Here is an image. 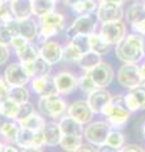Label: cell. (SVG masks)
I'll list each match as a JSON object with an SVG mask.
<instances>
[{
    "label": "cell",
    "mask_w": 145,
    "mask_h": 152,
    "mask_svg": "<svg viewBox=\"0 0 145 152\" xmlns=\"http://www.w3.org/2000/svg\"><path fill=\"white\" fill-rule=\"evenodd\" d=\"M115 55L124 64H139L145 56V41L144 37L138 33L126 36L116 46Z\"/></svg>",
    "instance_id": "obj_1"
},
{
    "label": "cell",
    "mask_w": 145,
    "mask_h": 152,
    "mask_svg": "<svg viewBox=\"0 0 145 152\" xmlns=\"http://www.w3.org/2000/svg\"><path fill=\"white\" fill-rule=\"evenodd\" d=\"M38 109L42 115L49 117L52 119H59L62 115L67 113L68 104L59 94L39 96L38 99Z\"/></svg>",
    "instance_id": "obj_2"
},
{
    "label": "cell",
    "mask_w": 145,
    "mask_h": 152,
    "mask_svg": "<svg viewBox=\"0 0 145 152\" xmlns=\"http://www.w3.org/2000/svg\"><path fill=\"white\" fill-rule=\"evenodd\" d=\"M111 129L112 127L107 121L90 122L83 131V138L95 147H101L106 145V138Z\"/></svg>",
    "instance_id": "obj_3"
},
{
    "label": "cell",
    "mask_w": 145,
    "mask_h": 152,
    "mask_svg": "<svg viewBox=\"0 0 145 152\" xmlns=\"http://www.w3.org/2000/svg\"><path fill=\"white\" fill-rule=\"evenodd\" d=\"M101 114L106 117V121L110 123L112 128L120 129L128 123L131 113L124 107V104H116L111 102L106 107H104V109L101 110Z\"/></svg>",
    "instance_id": "obj_4"
},
{
    "label": "cell",
    "mask_w": 145,
    "mask_h": 152,
    "mask_svg": "<svg viewBox=\"0 0 145 152\" xmlns=\"http://www.w3.org/2000/svg\"><path fill=\"white\" fill-rule=\"evenodd\" d=\"M118 83L124 89L133 90L139 85H141L143 76L140 74V69L136 64H124L116 75Z\"/></svg>",
    "instance_id": "obj_5"
},
{
    "label": "cell",
    "mask_w": 145,
    "mask_h": 152,
    "mask_svg": "<svg viewBox=\"0 0 145 152\" xmlns=\"http://www.w3.org/2000/svg\"><path fill=\"white\" fill-rule=\"evenodd\" d=\"M5 24L9 27V29L12 31L13 36H22L29 42L35 39V37L38 36V28H37V24L30 18L13 19V20L5 23Z\"/></svg>",
    "instance_id": "obj_6"
},
{
    "label": "cell",
    "mask_w": 145,
    "mask_h": 152,
    "mask_svg": "<svg viewBox=\"0 0 145 152\" xmlns=\"http://www.w3.org/2000/svg\"><path fill=\"white\" fill-rule=\"evenodd\" d=\"M4 79L9 86H25L32 80L22 62H14L9 65L4 71Z\"/></svg>",
    "instance_id": "obj_7"
},
{
    "label": "cell",
    "mask_w": 145,
    "mask_h": 152,
    "mask_svg": "<svg viewBox=\"0 0 145 152\" xmlns=\"http://www.w3.org/2000/svg\"><path fill=\"white\" fill-rule=\"evenodd\" d=\"M100 36L110 46H118L126 37V27L121 20L102 23V27L100 29Z\"/></svg>",
    "instance_id": "obj_8"
},
{
    "label": "cell",
    "mask_w": 145,
    "mask_h": 152,
    "mask_svg": "<svg viewBox=\"0 0 145 152\" xmlns=\"http://www.w3.org/2000/svg\"><path fill=\"white\" fill-rule=\"evenodd\" d=\"M96 31V20L90 14H82L76 20L72 23V26L67 29V37L71 39L77 34H87L90 36Z\"/></svg>",
    "instance_id": "obj_9"
},
{
    "label": "cell",
    "mask_w": 145,
    "mask_h": 152,
    "mask_svg": "<svg viewBox=\"0 0 145 152\" xmlns=\"http://www.w3.org/2000/svg\"><path fill=\"white\" fill-rule=\"evenodd\" d=\"M54 84L59 95H69L78 88V77L69 71H59L54 76Z\"/></svg>",
    "instance_id": "obj_10"
},
{
    "label": "cell",
    "mask_w": 145,
    "mask_h": 152,
    "mask_svg": "<svg viewBox=\"0 0 145 152\" xmlns=\"http://www.w3.org/2000/svg\"><path fill=\"white\" fill-rule=\"evenodd\" d=\"M67 114L83 126H87L90 122H92L93 115H95L91 107L88 105L87 100H76L71 103L68 105Z\"/></svg>",
    "instance_id": "obj_11"
},
{
    "label": "cell",
    "mask_w": 145,
    "mask_h": 152,
    "mask_svg": "<svg viewBox=\"0 0 145 152\" xmlns=\"http://www.w3.org/2000/svg\"><path fill=\"white\" fill-rule=\"evenodd\" d=\"M88 75L91 76L93 83L97 88H107L114 81L115 72L114 69L107 62H100L96 67H93L91 71H88Z\"/></svg>",
    "instance_id": "obj_12"
},
{
    "label": "cell",
    "mask_w": 145,
    "mask_h": 152,
    "mask_svg": "<svg viewBox=\"0 0 145 152\" xmlns=\"http://www.w3.org/2000/svg\"><path fill=\"white\" fill-rule=\"evenodd\" d=\"M124 17V10L121 5L111 1L102 0L99 9H97V19L101 23H110V22H119Z\"/></svg>",
    "instance_id": "obj_13"
},
{
    "label": "cell",
    "mask_w": 145,
    "mask_h": 152,
    "mask_svg": "<svg viewBox=\"0 0 145 152\" xmlns=\"http://www.w3.org/2000/svg\"><path fill=\"white\" fill-rule=\"evenodd\" d=\"M87 103L95 114H101V110L112 102V94L106 88H97L87 95Z\"/></svg>",
    "instance_id": "obj_14"
},
{
    "label": "cell",
    "mask_w": 145,
    "mask_h": 152,
    "mask_svg": "<svg viewBox=\"0 0 145 152\" xmlns=\"http://www.w3.org/2000/svg\"><path fill=\"white\" fill-rule=\"evenodd\" d=\"M30 88L39 96H47V95H54L58 94L57 88L54 84L53 76H37V77H32L30 80Z\"/></svg>",
    "instance_id": "obj_15"
},
{
    "label": "cell",
    "mask_w": 145,
    "mask_h": 152,
    "mask_svg": "<svg viewBox=\"0 0 145 152\" xmlns=\"http://www.w3.org/2000/svg\"><path fill=\"white\" fill-rule=\"evenodd\" d=\"M39 55L50 65H56L62 61L63 57V47L58 42L54 41H44L39 50Z\"/></svg>",
    "instance_id": "obj_16"
},
{
    "label": "cell",
    "mask_w": 145,
    "mask_h": 152,
    "mask_svg": "<svg viewBox=\"0 0 145 152\" xmlns=\"http://www.w3.org/2000/svg\"><path fill=\"white\" fill-rule=\"evenodd\" d=\"M58 124L61 127V131H62L63 134L67 136H83V124H81L79 122H77L76 119H73L71 115L68 114H64L59 118Z\"/></svg>",
    "instance_id": "obj_17"
},
{
    "label": "cell",
    "mask_w": 145,
    "mask_h": 152,
    "mask_svg": "<svg viewBox=\"0 0 145 152\" xmlns=\"http://www.w3.org/2000/svg\"><path fill=\"white\" fill-rule=\"evenodd\" d=\"M42 131H43V134H44L45 146L53 147V146H57L61 143L63 133L61 131L58 122H47Z\"/></svg>",
    "instance_id": "obj_18"
},
{
    "label": "cell",
    "mask_w": 145,
    "mask_h": 152,
    "mask_svg": "<svg viewBox=\"0 0 145 152\" xmlns=\"http://www.w3.org/2000/svg\"><path fill=\"white\" fill-rule=\"evenodd\" d=\"M23 65H24L27 72L29 74L30 77L48 76V75H50V71H52V65L49 62H47L44 58H42L40 56L35 61H33V62H27Z\"/></svg>",
    "instance_id": "obj_19"
},
{
    "label": "cell",
    "mask_w": 145,
    "mask_h": 152,
    "mask_svg": "<svg viewBox=\"0 0 145 152\" xmlns=\"http://www.w3.org/2000/svg\"><path fill=\"white\" fill-rule=\"evenodd\" d=\"M10 8L15 19H27L33 14L32 0H10Z\"/></svg>",
    "instance_id": "obj_20"
},
{
    "label": "cell",
    "mask_w": 145,
    "mask_h": 152,
    "mask_svg": "<svg viewBox=\"0 0 145 152\" xmlns=\"http://www.w3.org/2000/svg\"><path fill=\"white\" fill-rule=\"evenodd\" d=\"M15 53L18 56V58L22 64H27V62H33L35 61L39 55V50L32 43V42H27L25 45H23L22 47L15 50Z\"/></svg>",
    "instance_id": "obj_21"
},
{
    "label": "cell",
    "mask_w": 145,
    "mask_h": 152,
    "mask_svg": "<svg viewBox=\"0 0 145 152\" xmlns=\"http://www.w3.org/2000/svg\"><path fill=\"white\" fill-rule=\"evenodd\" d=\"M18 123H19V126L23 128H28V129H30V131L37 132V131L43 129L47 122L44 119V115L34 112V113H32L29 117H27L25 119H23Z\"/></svg>",
    "instance_id": "obj_22"
},
{
    "label": "cell",
    "mask_w": 145,
    "mask_h": 152,
    "mask_svg": "<svg viewBox=\"0 0 145 152\" xmlns=\"http://www.w3.org/2000/svg\"><path fill=\"white\" fill-rule=\"evenodd\" d=\"M100 62H102L101 55L96 53V52H93V51H88L87 53L81 56V58L77 61V65L79 66V69L83 70L85 72H88V71H91L93 67H96Z\"/></svg>",
    "instance_id": "obj_23"
},
{
    "label": "cell",
    "mask_w": 145,
    "mask_h": 152,
    "mask_svg": "<svg viewBox=\"0 0 145 152\" xmlns=\"http://www.w3.org/2000/svg\"><path fill=\"white\" fill-rule=\"evenodd\" d=\"M57 0H32L33 14L37 17H44L47 14L54 12V4Z\"/></svg>",
    "instance_id": "obj_24"
},
{
    "label": "cell",
    "mask_w": 145,
    "mask_h": 152,
    "mask_svg": "<svg viewBox=\"0 0 145 152\" xmlns=\"http://www.w3.org/2000/svg\"><path fill=\"white\" fill-rule=\"evenodd\" d=\"M90 46H91V51L96 52V53L101 56L107 55L111 50V46L106 41H104V38L100 36V33L96 32L90 34Z\"/></svg>",
    "instance_id": "obj_25"
},
{
    "label": "cell",
    "mask_w": 145,
    "mask_h": 152,
    "mask_svg": "<svg viewBox=\"0 0 145 152\" xmlns=\"http://www.w3.org/2000/svg\"><path fill=\"white\" fill-rule=\"evenodd\" d=\"M20 126L19 123L14 119H9L5 124L3 126L1 131H0V136H3V138L5 140L6 142H15V138L19 133Z\"/></svg>",
    "instance_id": "obj_26"
},
{
    "label": "cell",
    "mask_w": 145,
    "mask_h": 152,
    "mask_svg": "<svg viewBox=\"0 0 145 152\" xmlns=\"http://www.w3.org/2000/svg\"><path fill=\"white\" fill-rule=\"evenodd\" d=\"M83 145V136H67L63 134L59 146L66 152H74Z\"/></svg>",
    "instance_id": "obj_27"
},
{
    "label": "cell",
    "mask_w": 145,
    "mask_h": 152,
    "mask_svg": "<svg viewBox=\"0 0 145 152\" xmlns=\"http://www.w3.org/2000/svg\"><path fill=\"white\" fill-rule=\"evenodd\" d=\"M8 98L18 104H24L29 102L30 93L25 86H9Z\"/></svg>",
    "instance_id": "obj_28"
},
{
    "label": "cell",
    "mask_w": 145,
    "mask_h": 152,
    "mask_svg": "<svg viewBox=\"0 0 145 152\" xmlns=\"http://www.w3.org/2000/svg\"><path fill=\"white\" fill-rule=\"evenodd\" d=\"M69 45H71L78 53L85 55L88 51H91L90 46V36L87 34H77L73 38L69 39Z\"/></svg>",
    "instance_id": "obj_29"
},
{
    "label": "cell",
    "mask_w": 145,
    "mask_h": 152,
    "mask_svg": "<svg viewBox=\"0 0 145 152\" xmlns=\"http://www.w3.org/2000/svg\"><path fill=\"white\" fill-rule=\"evenodd\" d=\"M63 24H64V17L61 13L52 12L40 18L42 27H54L61 31V29H63Z\"/></svg>",
    "instance_id": "obj_30"
},
{
    "label": "cell",
    "mask_w": 145,
    "mask_h": 152,
    "mask_svg": "<svg viewBox=\"0 0 145 152\" xmlns=\"http://www.w3.org/2000/svg\"><path fill=\"white\" fill-rule=\"evenodd\" d=\"M33 138H34V131H30L28 128H23L20 127L19 133H18L17 138H15V143L18 147L20 148H28V147L33 146Z\"/></svg>",
    "instance_id": "obj_31"
},
{
    "label": "cell",
    "mask_w": 145,
    "mask_h": 152,
    "mask_svg": "<svg viewBox=\"0 0 145 152\" xmlns=\"http://www.w3.org/2000/svg\"><path fill=\"white\" fill-rule=\"evenodd\" d=\"M106 145L109 147H111V148L120 151L125 146L124 133L121 131H119V129L112 128V129L110 131V133H109V136H107V138H106Z\"/></svg>",
    "instance_id": "obj_32"
},
{
    "label": "cell",
    "mask_w": 145,
    "mask_h": 152,
    "mask_svg": "<svg viewBox=\"0 0 145 152\" xmlns=\"http://www.w3.org/2000/svg\"><path fill=\"white\" fill-rule=\"evenodd\" d=\"M19 105L20 104H18L14 100H12V99L6 98L0 102V113H1L3 115H5L6 118H10V119L15 121L18 110H19Z\"/></svg>",
    "instance_id": "obj_33"
},
{
    "label": "cell",
    "mask_w": 145,
    "mask_h": 152,
    "mask_svg": "<svg viewBox=\"0 0 145 152\" xmlns=\"http://www.w3.org/2000/svg\"><path fill=\"white\" fill-rule=\"evenodd\" d=\"M145 18V5L144 4H134L133 7L129 8L126 13V19L130 24H134L139 20Z\"/></svg>",
    "instance_id": "obj_34"
},
{
    "label": "cell",
    "mask_w": 145,
    "mask_h": 152,
    "mask_svg": "<svg viewBox=\"0 0 145 152\" xmlns=\"http://www.w3.org/2000/svg\"><path fill=\"white\" fill-rule=\"evenodd\" d=\"M78 88L83 94H91L93 90L97 89L96 84L93 83V80L91 79V76L88 75V72H85V75H82L81 77H78Z\"/></svg>",
    "instance_id": "obj_35"
},
{
    "label": "cell",
    "mask_w": 145,
    "mask_h": 152,
    "mask_svg": "<svg viewBox=\"0 0 145 152\" xmlns=\"http://www.w3.org/2000/svg\"><path fill=\"white\" fill-rule=\"evenodd\" d=\"M124 107L128 109V110L130 113H135V112H139L140 110V105H139V103L136 100V98L133 95L131 91H129L128 94H125L124 95Z\"/></svg>",
    "instance_id": "obj_36"
},
{
    "label": "cell",
    "mask_w": 145,
    "mask_h": 152,
    "mask_svg": "<svg viewBox=\"0 0 145 152\" xmlns=\"http://www.w3.org/2000/svg\"><path fill=\"white\" fill-rule=\"evenodd\" d=\"M34 105L32 104L30 102H27L24 104H20L19 105V110H18V114L15 117V121L17 122H20L23 119H25L27 117H29L32 113H34Z\"/></svg>",
    "instance_id": "obj_37"
},
{
    "label": "cell",
    "mask_w": 145,
    "mask_h": 152,
    "mask_svg": "<svg viewBox=\"0 0 145 152\" xmlns=\"http://www.w3.org/2000/svg\"><path fill=\"white\" fill-rule=\"evenodd\" d=\"M81 56H82L81 53H78L71 45H68L63 48L62 61H66V62H77V61L81 58Z\"/></svg>",
    "instance_id": "obj_38"
},
{
    "label": "cell",
    "mask_w": 145,
    "mask_h": 152,
    "mask_svg": "<svg viewBox=\"0 0 145 152\" xmlns=\"http://www.w3.org/2000/svg\"><path fill=\"white\" fill-rule=\"evenodd\" d=\"M13 33L9 29V27L5 23L0 24V45H5V46H10L12 39H13Z\"/></svg>",
    "instance_id": "obj_39"
},
{
    "label": "cell",
    "mask_w": 145,
    "mask_h": 152,
    "mask_svg": "<svg viewBox=\"0 0 145 152\" xmlns=\"http://www.w3.org/2000/svg\"><path fill=\"white\" fill-rule=\"evenodd\" d=\"M131 91L133 95L136 98V100L140 105V110H145V86L144 85H139L133 90H129Z\"/></svg>",
    "instance_id": "obj_40"
},
{
    "label": "cell",
    "mask_w": 145,
    "mask_h": 152,
    "mask_svg": "<svg viewBox=\"0 0 145 152\" xmlns=\"http://www.w3.org/2000/svg\"><path fill=\"white\" fill-rule=\"evenodd\" d=\"M13 19L15 18H14L10 5H6V3L0 4V20H1V23H8Z\"/></svg>",
    "instance_id": "obj_41"
},
{
    "label": "cell",
    "mask_w": 145,
    "mask_h": 152,
    "mask_svg": "<svg viewBox=\"0 0 145 152\" xmlns=\"http://www.w3.org/2000/svg\"><path fill=\"white\" fill-rule=\"evenodd\" d=\"M59 32V29H57V28H54V27H42L39 28V31H38V36L42 41H48L49 38H52L53 36H56L57 33Z\"/></svg>",
    "instance_id": "obj_42"
},
{
    "label": "cell",
    "mask_w": 145,
    "mask_h": 152,
    "mask_svg": "<svg viewBox=\"0 0 145 152\" xmlns=\"http://www.w3.org/2000/svg\"><path fill=\"white\" fill-rule=\"evenodd\" d=\"M43 146H45V141H44L43 131H37V132H34L33 146H32V147H38V148H42Z\"/></svg>",
    "instance_id": "obj_43"
},
{
    "label": "cell",
    "mask_w": 145,
    "mask_h": 152,
    "mask_svg": "<svg viewBox=\"0 0 145 152\" xmlns=\"http://www.w3.org/2000/svg\"><path fill=\"white\" fill-rule=\"evenodd\" d=\"M9 57H10V51L9 47L5 45H0V66L5 65L8 62Z\"/></svg>",
    "instance_id": "obj_44"
},
{
    "label": "cell",
    "mask_w": 145,
    "mask_h": 152,
    "mask_svg": "<svg viewBox=\"0 0 145 152\" xmlns=\"http://www.w3.org/2000/svg\"><path fill=\"white\" fill-rule=\"evenodd\" d=\"M8 93H9V85L6 84L4 76H0V102L8 98Z\"/></svg>",
    "instance_id": "obj_45"
},
{
    "label": "cell",
    "mask_w": 145,
    "mask_h": 152,
    "mask_svg": "<svg viewBox=\"0 0 145 152\" xmlns=\"http://www.w3.org/2000/svg\"><path fill=\"white\" fill-rule=\"evenodd\" d=\"M131 28L134 33H138V34H141V36H145V18L139 20L136 23L131 24Z\"/></svg>",
    "instance_id": "obj_46"
},
{
    "label": "cell",
    "mask_w": 145,
    "mask_h": 152,
    "mask_svg": "<svg viewBox=\"0 0 145 152\" xmlns=\"http://www.w3.org/2000/svg\"><path fill=\"white\" fill-rule=\"evenodd\" d=\"M120 152H145V150L139 145L129 143V145H125L123 148L120 150Z\"/></svg>",
    "instance_id": "obj_47"
},
{
    "label": "cell",
    "mask_w": 145,
    "mask_h": 152,
    "mask_svg": "<svg viewBox=\"0 0 145 152\" xmlns=\"http://www.w3.org/2000/svg\"><path fill=\"white\" fill-rule=\"evenodd\" d=\"M27 42H29V41H27L24 37H22V36H14L13 39H12L10 46H13L14 50H17V48H19V47H22L23 45H25Z\"/></svg>",
    "instance_id": "obj_48"
},
{
    "label": "cell",
    "mask_w": 145,
    "mask_h": 152,
    "mask_svg": "<svg viewBox=\"0 0 145 152\" xmlns=\"http://www.w3.org/2000/svg\"><path fill=\"white\" fill-rule=\"evenodd\" d=\"M71 8L74 13L77 14H85V8H83V0H76L73 4H71Z\"/></svg>",
    "instance_id": "obj_49"
},
{
    "label": "cell",
    "mask_w": 145,
    "mask_h": 152,
    "mask_svg": "<svg viewBox=\"0 0 145 152\" xmlns=\"http://www.w3.org/2000/svg\"><path fill=\"white\" fill-rule=\"evenodd\" d=\"M83 8H85V14H91L96 9V3L93 0H83Z\"/></svg>",
    "instance_id": "obj_50"
},
{
    "label": "cell",
    "mask_w": 145,
    "mask_h": 152,
    "mask_svg": "<svg viewBox=\"0 0 145 152\" xmlns=\"http://www.w3.org/2000/svg\"><path fill=\"white\" fill-rule=\"evenodd\" d=\"M74 152H97V148L93 145L87 142V143H83L77 151H74Z\"/></svg>",
    "instance_id": "obj_51"
},
{
    "label": "cell",
    "mask_w": 145,
    "mask_h": 152,
    "mask_svg": "<svg viewBox=\"0 0 145 152\" xmlns=\"http://www.w3.org/2000/svg\"><path fill=\"white\" fill-rule=\"evenodd\" d=\"M3 152H20L18 146L15 145H12V143H8V145H4V148H3Z\"/></svg>",
    "instance_id": "obj_52"
},
{
    "label": "cell",
    "mask_w": 145,
    "mask_h": 152,
    "mask_svg": "<svg viewBox=\"0 0 145 152\" xmlns=\"http://www.w3.org/2000/svg\"><path fill=\"white\" fill-rule=\"evenodd\" d=\"M97 152H120V151L111 148V147H109L107 145H104L101 147H97Z\"/></svg>",
    "instance_id": "obj_53"
},
{
    "label": "cell",
    "mask_w": 145,
    "mask_h": 152,
    "mask_svg": "<svg viewBox=\"0 0 145 152\" xmlns=\"http://www.w3.org/2000/svg\"><path fill=\"white\" fill-rule=\"evenodd\" d=\"M20 152H44L42 148H38V147H28V148H23Z\"/></svg>",
    "instance_id": "obj_54"
},
{
    "label": "cell",
    "mask_w": 145,
    "mask_h": 152,
    "mask_svg": "<svg viewBox=\"0 0 145 152\" xmlns=\"http://www.w3.org/2000/svg\"><path fill=\"white\" fill-rule=\"evenodd\" d=\"M10 119V118H6L5 115H3L1 113H0V131H1V128H3V126L5 124V123Z\"/></svg>",
    "instance_id": "obj_55"
},
{
    "label": "cell",
    "mask_w": 145,
    "mask_h": 152,
    "mask_svg": "<svg viewBox=\"0 0 145 152\" xmlns=\"http://www.w3.org/2000/svg\"><path fill=\"white\" fill-rule=\"evenodd\" d=\"M139 69H140V74H141L143 79H145V62L141 66H139Z\"/></svg>",
    "instance_id": "obj_56"
},
{
    "label": "cell",
    "mask_w": 145,
    "mask_h": 152,
    "mask_svg": "<svg viewBox=\"0 0 145 152\" xmlns=\"http://www.w3.org/2000/svg\"><path fill=\"white\" fill-rule=\"evenodd\" d=\"M106 1H111V3H115V4H119V5H121V4H124L126 0H106Z\"/></svg>",
    "instance_id": "obj_57"
},
{
    "label": "cell",
    "mask_w": 145,
    "mask_h": 152,
    "mask_svg": "<svg viewBox=\"0 0 145 152\" xmlns=\"http://www.w3.org/2000/svg\"><path fill=\"white\" fill-rule=\"evenodd\" d=\"M63 1L66 3V4H68V5H71V4H73L76 0H63Z\"/></svg>",
    "instance_id": "obj_58"
},
{
    "label": "cell",
    "mask_w": 145,
    "mask_h": 152,
    "mask_svg": "<svg viewBox=\"0 0 145 152\" xmlns=\"http://www.w3.org/2000/svg\"><path fill=\"white\" fill-rule=\"evenodd\" d=\"M3 148H4V143L0 141V152H3Z\"/></svg>",
    "instance_id": "obj_59"
},
{
    "label": "cell",
    "mask_w": 145,
    "mask_h": 152,
    "mask_svg": "<svg viewBox=\"0 0 145 152\" xmlns=\"http://www.w3.org/2000/svg\"><path fill=\"white\" fill-rule=\"evenodd\" d=\"M143 136H144V138H145V123H144V126H143Z\"/></svg>",
    "instance_id": "obj_60"
},
{
    "label": "cell",
    "mask_w": 145,
    "mask_h": 152,
    "mask_svg": "<svg viewBox=\"0 0 145 152\" xmlns=\"http://www.w3.org/2000/svg\"><path fill=\"white\" fill-rule=\"evenodd\" d=\"M4 3H8V0H0V4H4Z\"/></svg>",
    "instance_id": "obj_61"
},
{
    "label": "cell",
    "mask_w": 145,
    "mask_h": 152,
    "mask_svg": "<svg viewBox=\"0 0 145 152\" xmlns=\"http://www.w3.org/2000/svg\"><path fill=\"white\" fill-rule=\"evenodd\" d=\"M143 1H144V5H145V0H143Z\"/></svg>",
    "instance_id": "obj_62"
}]
</instances>
